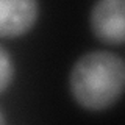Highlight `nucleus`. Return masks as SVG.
Instances as JSON below:
<instances>
[{"label":"nucleus","instance_id":"nucleus-1","mask_svg":"<svg viewBox=\"0 0 125 125\" xmlns=\"http://www.w3.org/2000/svg\"><path fill=\"white\" fill-rule=\"evenodd\" d=\"M125 62L109 50H91L73 62L69 73L72 99L88 111H103L124 92Z\"/></svg>","mask_w":125,"mask_h":125},{"label":"nucleus","instance_id":"nucleus-2","mask_svg":"<svg viewBox=\"0 0 125 125\" xmlns=\"http://www.w3.org/2000/svg\"><path fill=\"white\" fill-rule=\"evenodd\" d=\"M89 25L97 41L120 45L125 41V3L122 0H100L94 3Z\"/></svg>","mask_w":125,"mask_h":125},{"label":"nucleus","instance_id":"nucleus-3","mask_svg":"<svg viewBox=\"0 0 125 125\" xmlns=\"http://www.w3.org/2000/svg\"><path fill=\"white\" fill-rule=\"evenodd\" d=\"M39 5L33 0H0V38H19L38 21Z\"/></svg>","mask_w":125,"mask_h":125},{"label":"nucleus","instance_id":"nucleus-4","mask_svg":"<svg viewBox=\"0 0 125 125\" xmlns=\"http://www.w3.org/2000/svg\"><path fill=\"white\" fill-rule=\"evenodd\" d=\"M14 78V62L10 52L0 44V94L10 88Z\"/></svg>","mask_w":125,"mask_h":125},{"label":"nucleus","instance_id":"nucleus-5","mask_svg":"<svg viewBox=\"0 0 125 125\" xmlns=\"http://www.w3.org/2000/svg\"><path fill=\"white\" fill-rule=\"evenodd\" d=\"M0 125H5V116H3L2 109H0Z\"/></svg>","mask_w":125,"mask_h":125}]
</instances>
